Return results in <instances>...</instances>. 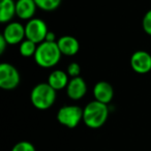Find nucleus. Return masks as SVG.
<instances>
[{
  "label": "nucleus",
  "instance_id": "nucleus-15",
  "mask_svg": "<svg viewBox=\"0 0 151 151\" xmlns=\"http://www.w3.org/2000/svg\"><path fill=\"white\" fill-rule=\"evenodd\" d=\"M36 49H37L36 44H34L33 42L25 38V40L20 44L19 51H20V54L23 57H31V56H34V54H35V52H36Z\"/></svg>",
  "mask_w": 151,
  "mask_h": 151
},
{
  "label": "nucleus",
  "instance_id": "nucleus-7",
  "mask_svg": "<svg viewBox=\"0 0 151 151\" xmlns=\"http://www.w3.org/2000/svg\"><path fill=\"white\" fill-rule=\"evenodd\" d=\"M2 36L9 45L21 44L26 38L25 26L19 22H11L4 27Z\"/></svg>",
  "mask_w": 151,
  "mask_h": 151
},
{
  "label": "nucleus",
  "instance_id": "nucleus-9",
  "mask_svg": "<svg viewBox=\"0 0 151 151\" xmlns=\"http://www.w3.org/2000/svg\"><path fill=\"white\" fill-rule=\"evenodd\" d=\"M87 92V85L86 82L81 77L71 78L66 86L67 96L73 101H79L83 99Z\"/></svg>",
  "mask_w": 151,
  "mask_h": 151
},
{
  "label": "nucleus",
  "instance_id": "nucleus-20",
  "mask_svg": "<svg viewBox=\"0 0 151 151\" xmlns=\"http://www.w3.org/2000/svg\"><path fill=\"white\" fill-rule=\"evenodd\" d=\"M7 45H9V44H7L6 40L3 38V36L2 35L0 36V54H3V53H4Z\"/></svg>",
  "mask_w": 151,
  "mask_h": 151
},
{
  "label": "nucleus",
  "instance_id": "nucleus-12",
  "mask_svg": "<svg viewBox=\"0 0 151 151\" xmlns=\"http://www.w3.org/2000/svg\"><path fill=\"white\" fill-rule=\"evenodd\" d=\"M36 6L34 0H18L16 2V14L22 20L33 19V16L36 12Z\"/></svg>",
  "mask_w": 151,
  "mask_h": 151
},
{
  "label": "nucleus",
  "instance_id": "nucleus-3",
  "mask_svg": "<svg viewBox=\"0 0 151 151\" xmlns=\"http://www.w3.org/2000/svg\"><path fill=\"white\" fill-rule=\"evenodd\" d=\"M30 101L37 110H48L56 101V90L48 83H40L32 88L30 92Z\"/></svg>",
  "mask_w": 151,
  "mask_h": 151
},
{
  "label": "nucleus",
  "instance_id": "nucleus-1",
  "mask_svg": "<svg viewBox=\"0 0 151 151\" xmlns=\"http://www.w3.org/2000/svg\"><path fill=\"white\" fill-rule=\"evenodd\" d=\"M109 117L108 105L101 104L97 101H92L87 104L83 109V122L89 128L96 129L107 122Z\"/></svg>",
  "mask_w": 151,
  "mask_h": 151
},
{
  "label": "nucleus",
  "instance_id": "nucleus-4",
  "mask_svg": "<svg viewBox=\"0 0 151 151\" xmlns=\"http://www.w3.org/2000/svg\"><path fill=\"white\" fill-rule=\"evenodd\" d=\"M57 120L67 128H75L83 120V109L79 106H63L57 112Z\"/></svg>",
  "mask_w": 151,
  "mask_h": 151
},
{
  "label": "nucleus",
  "instance_id": "nucleus-16",
  "mask_svg": "<svg viewBox=\"0 0 151 151\" xmlns=\"http://www.w3.org/2000/svg\"><path fill=\"white\" fill-rule=\"evenodd\" d=\"M62 0H34L36 6L45 12H53L61 4Z\"/></svg>",
  "mask_w": 151,
  "mask_h": 151
},
{
  "label": "nucleus",
  "instance_id": "nucleus-18",
  "mask_svg": "<svg viewBox=\"0 0 151 151\" xmlns=\"http://www.w3.org/2000/svg\"><path fill=\"white\" fill-rule=\"evenodd\" d=\"M142 26L145 33L151 36V9H149L143 17Z\"/></svg>",
  "mask_w": 151,
  "mask_h": 151
},
{
  "label": "nucleus",
  "instance_id": "nucleus-21",
  "mask_svg": "<svg viewBox=\"0 0 151 151\" xmlns=\"http://www.w3.org/2000/svg\"><path fill=\"white\" fill-rule=\"evenodd\" d=\"M45 42H56V34L53 31H49L46 36V40Z\"/></svg>",
  "mask_w": 151,
  "mask_h": 151
},
{
  "label": "nucleus",
  "instance_id": "nucleus-19",
  "mask_svg": "<svg viewBox=\"0 0 151 151\" xmlns=\"http://www.w3.org/2000/svg\"><path fill=\"white\" fill-rule=\"evenodd\" d=\"M80 73H81V66L79 65V63L71 62L67 66V75L70 76L71 78L80 77Z\"/></svg>",
  "mask_w": 151,
  "mask_h": 151
},
{
  "label": "nucleus",
  "instance_id": "nucleus-8",
  "mask_svg": "<svg viewBox=\"0 0 151 151\" xmlns=\"http://www.w3.org/2000/svg\"><path fill=\"white\" fill-rule=\"evenodd\" d=\"M130 66L137 73H149L151 70V55L143 50L136 51L130 57Z\"/></svg>",
  "mask_w": 151,
  "mask_h": 151
},
{
  "label": "nucleus",
  "instance_id": "nucleus-13",
  "mask_svg": "<svg viewBox=\"0 0 151 151\" xmlns=\"http://www.w3.org/2000/svg\"><path fill=\"white\" fill-rule=\"evenodd\" d=\"M68 76L65 71L61 70V69H56L53 70L50 73L48 78V84L55 89L56 91L61 90V89L66 88L67 84H68Z\"/></svg>",
  "mask_w": 151,
  "mask_h": 151
},
{
  "label": "nucleus",
  "instance_id": "nucleus-11",
  "mask_svg": "<svg viewBox=\"0 0 151 151\" xmlns=\"http://www.w3.org/2000/svg\"><path fill=\"white\" fill-rule=\"evenodd\" d=\"M57 45L61 54L65 56H75L80 50L79 40L71 35H64L59 37L57 40Z\"/></svg>",
  "mask_w": 151,
  "mask_h": 151
},
{
  "label": "nucleus",
  "instance_id": "nucleus-14",
  "mask_svg": "<svg viewBox=\"0 0 151 151\" xmlns=\"http://www.w3.org/2000/svg\"><path fill=\"white\" fill-rule=\"evenodd\" d=\"M16 14V2L14 0H0V22L9 23Z\"/></svg>",
  "mask_w": 151,
  "mask_h": 151
},
{
  "label": "nucleus",
  "instance_id": "nucleus-10",
  "mask_svg": "<svg viewBox=\"0 0 151 151\" xmlns=\"http://www.w3.org/2000/svg\"><path fill=\"white\" fill-rule=\"evenodd\" d=\"M93 96L95 99L94 101L108 105L113 99V87H112V85L110 83L106 82V81H99L93 87Z\"/></svg>",
  "mask_w": 151,
  "mask_h": 151
},
{
  "label": "nucleus",
  "instance_id": "nucleus-2",
  "mask_svg": "<svg viewBox=\"0 0 151 151\" xmlns=\"http://www.w3.org/2000/svg\"><path fill=\"white\" fill-rule=\"evenodd\" d=\"M61 54L57 42H44L40 44L34 54L35 63L42 68H51L58 64L61 59Z\"/></svg>",
  "mask_w": 151,
  "mask_h": 151
},
{
  "label": "nucleus",
  "instance_id": "nucleus-6",
  "mask_svg": "<svg viewBox=\"0 0 151 151\" xmlns=\"http://www.w3.org/2000/svg\"><path fill=\"white\" fill-rule=\"evenodd\" d=\"M49 32L46 22L38 18H33L29 20L25 25L26 38L34 44L40 45L46 40V36Z\"/></svg>",
  "mask_w": 151,
  "mask_h": 151
},
{
  "label": "nucleus",
  "instance_id": "nucleus-5",
  "mask_svg": "<svg viewBox=\"0 0 151 151\" xmlns=\"http://www.w3.org/2000/svg\"><path fill=\"white\" fill-rule=\"evenodd\" d=\"M21 81L19 70L11 63L2 62L0 64V88L3 90H14Z\"/></svg>",
  "mask_w": 151,
  "mask_h": 151
},
{
  "label": "nucleus",
  "instance_id": "nucleus-17",
  "mask_svg": "<svg viewBox=\"0 0 151 151\" xmlns=\"http://www.w3.org/2000/svg\"><path fill=\"white\" fill-rule=\"evenodd\" d=\"M12 151H36V150L32 143L28 142V141H21V142H18L13 147Z\"/></svg>",
  "mask_w": 151,
  "mask_h": 151
}]
</instances>
